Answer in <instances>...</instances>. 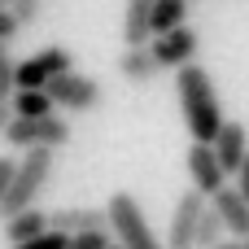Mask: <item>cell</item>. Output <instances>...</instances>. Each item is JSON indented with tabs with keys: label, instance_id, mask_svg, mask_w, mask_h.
I'll return each mask as SVG.
<instances>
[{
	"label": "cell",
	"instance_id": "obj_28",
	"mask_svg": "<svg viewBox=\"0 0 249 249\" xmlns=\"http://www.w3.org/2000/svg\"><path fill=\"white\" fill-rule=\"evenodd\" d=\"M241 249H249V236H241Z\"/></svg>",
	"mask_w": 249,
	"mask_h": 249
},
{
	"label": "cell",
	"instance_id": "obj_10",
	"mask_svg": "<svg viewBox=\"0 0 249 249\" xmlns=\"http://www.w3.org/2000/svg\"><path fill=\"white\" fill-rule=\"evenodd\" d=\"M210 144H214V158H219L223 175L232 179V175H236V166L245 162V153H249V131L241 127V123H228V118H223V127L214 131V140H210Z\"/></svg>",
	"mask_w": 249,
	"mask_h": 249
},
{
	"label": "cell",
	"instance_id": "obj_13",
	"mask_svg": "<svg viewBox=\"0 0 249 249\" xmlns=\"http://www.w3.org/2000/svg\"><path fill=\"white\" fill-rule=\"evenodd\" d=\"M48 228H57V232H88V228H109V219H105V210H92V206H70V210H53L48 214Z\"/></svg>",
	"mask_w": 249,
	"mask_h": 249
},
{
	"label": "cell",
	"instance_id": "obj_6",
	"mask_svg": "<svg viewBox=\"0 0 249 249\" xmlns=\"http://www.w3.org/2000/svg\"><path fill=\"white\" fill-rule=\"evenodd\" d=\"M197 31L188 26V22H179V26H171V31H162V35H153L149 39V53L158 57V66L162 70H175V66H184V61H197Z\"/></svg>",
	"mask_w": 249,
	"mask_h": 249
},
{
	"label": "cell",
	"instance_id": "obj_21",
	"mask_svg": "<svg viewBox=\"0 0 249 249\" xmlns=\"http://www.w3.org/2000/svg\"><path fill=\"white\" fill-rule=\"evenodd\" d=\"M39 4H44V0H9V9H13V18H18L22 26H31V22L39 18Z\"/></svg>",
	"mask_w": 249,
	"mask_h": 249
},
{
	"label": "cell",
	"instance_id": "obj_8",
	"mask_svg": "<svg viewBox=\"0 0 249 249\" xmlns=\"http://www.w3.org/2000/svg\"><path fill=\"white\" fill-rule=\"evenodd\" d=\"M206 210V193L201 188H188L179 201H175V214H171V232H166V249H193V228H197V214Z\"/></svg>",
	"mask_w": 249,
	"mask_h": 249
},
{
	"label": "cell",
	"instance_id": "obj_17",
	"mask_svg": "<svg viewBox=\"0 0 249 249\" xmlns=\"http://www.w3.org/2000/svg\"><path fill=\"white\" fill-rule=\"evenodd\" d=\"M188 0H153V13H149V31L153 35H162V31H171V26H179V22H188Z\"/></svg>",
	"mask_w": 249,
	"mask_h": 249
},
{
	"label": "cell",
	"instance_id": "obj_24",
	"mask_svg": "<svg viewBox=\"0 0 249 249\" xmlns=\"http://www.w3.org/2000/svg\"><path fill=\"white\" fill-rule=\"evenodd\" d=\"M232 179H236V193L249 201V153H245V162L236 166V175H232Z\"/></svg>",
	"mask_w": 249,
	"mask_h": 249
},
{
	"label": "cell",
	"instance_id": "obj_5",
	"mask_svg": "<svg viewBox=\"0 0 249 249\" xmlns=\"http://www.w3.org/2000/svg\"><path fill=\"white\" fill-rule=\"evenodd\" d=\"M44 92L53 96V105L57 109H70V114H88V109H96L101 105V83L92 79V74H79L74 66L70 70H61V74H53L48 83H44Z\"/></svg>",
	"mask_w": 249,
	"mask_h": 249
},
{
	"label": "cell",
	"instance_id": "obj_31",
	"mask_svg": "<svg viewBox=\"0 0 249 249\" xmlns=\"http://www.w3.org/2000/svg\"><path fill=\"white\" fill-rule=\"evenodd\" d=\"M0 4H9V0H0Z\"/></svg>",
	"mask_w": 249,
	"mask_h": 249
},
{
	"label": "cell",
	"instance_id": "obj_16",
	"mask_svg": "<svg viewBox=\"0 0 249 249\" xmlns=\"http://www.w3.org/2000/svg\"><path fill=\"white\" fill-rule=\"evenodd\" d=\"M9 105H13V114H22V118H39V114H53V109H57L44 88H18V92L9 96Z\"/></svg>",
	"mask_w": 249,
	"mask_h": 249
},
{
	"label": "cell",
	"instance_id": "obj_1",
	"mask_svg": "<svg viewBox=\"0 0 249 249\" xmlns=\"http://www.w3.org/2000/svg\"><path fill=\"white\" fill-rule=\"evenodd\" d=\"M175 96H179V114H184L188 136L210 144L214 131L223 127V105H219V92H214L210 74H206L197 61L175 66Z\"/></svg>",
	"mask_w": 249,
	"mask_h": 249
},
{
	"label": "cell",
	"instance_id": "obj_25",
	"mask_svg": "<svg viewBox=\"0 0 249 249\" xmlns=\"http://www.w3.org/2000/svg\"><path fill=\"white\" fill-rule=\"evenodd\" d=\"M9 179H13V158H0V197L9 188Z\"/></svg>",
	"mask_w": 249,
	"mask_h": 249
},
{
	"label": "cell",
	"instance_id": "obj_29",
	"mask_svg": "<svg viewBox=\"0 0 249 249\" xmlns=\"http://www.w3.org/2000/svg\"><path fill=\"white\" fill-rule=\"evenodd\" d=\"M0 57H4V39H0Z\"/></svg>",
	"mask_w": 249,
	"mask_h": 249
},
{
	"label": "cell",
	"instance_id": "obj_4",
	"mask_svg": "<svg viewBox=\"0 0 249 249\" xmlns=\"http://www.w3.org/2000/svg\"><path fill=\"white\" fill-rule=\"evenodd\" d=\"M13 149H31V144H48V149H61V144H70V123L53 109V114H39V118H22V114H13L9 123H4V131H0Z\"/></svg>",
	"mask_w": 249,
	"mask_h": 249
},
{
	"label": "cell",
	"instance_id": "obj_3",
	"mask_svg": "<svg viewBox=\"0 0 249 249\" xmlns=\"http://www.w3.org/2000/svg\"><path fill=\"white\" fill-rule=\"evenodd\" d=\"M105 219H109V232L118 236L123 249H166L153 236V228H149V219H144V210L131 193H114L105 201Z\"/></svg>",
	"mask_w": 249,
	"mask_h": 249
},
{
	"label": "cell",
	"instance_id": "obj_27",
	"mask_svg": "<svg viewBox=\"0 0 249 249\" xmlns=\"http://www.w3.org/2000/svg\"><path fill=\"white\" fill-rule=\"evenodd\" d=\"M9 118H13V105H9V101H0V131H4V123H9Z\"/></svg>",
	"mask_w": 249,
	"mask_h": 249
},
{
	"label": "cell",
	"instance_id": "obj_11",
	"mask_svg": "<svg viewBox=\"0 0 249 249\" xmlns=\"http://www.w3.org/2000/svg\"><path fill=\"white\" fill-rule=\"evenodd\" d=\"M210 206H214V214L223 219V232L228 236H249V201L236 193V188H214L210 193Z\"/></svg>",
	"mask_w": 249,
	"mask_h": 249
},
{
	"label": "cell",
	"instance_id": "obj_23",
	"mask_svg": "<svg viewBox=\"0 0 249 249\" xmlns=\"http://www.w3.org/2000/svg\"><path fill=\"white\" fill-rule=\"evenodd\" d=\"M18 31H22V22L13 18V9H9V4H0V39L9 44V39H13Z\"/></svg>",
	"mask_w": 249,
	"mask_h": 249
},
{
	"label": "cell",
	"instance_id": "obj_18",
	"mask_svg": "<svg viewBox=\"0 0 249 249\" xmlns=\"http://www.w3.org/2000/svg\"><path fill=\"white\" fill-rule=\"evenodd\" d=\"M219 236H228V232H223V219H219L214 206L206 201V210L197 214V228H193V249H210Z\"/></svg>",
	"mask_w": 249,
	"mask_h": 249
},
{
	"label": "cell",
	"instance_id": "obj_14",
	"mask_svg": "<svg viewBox=\"0 0 249 249\" xmlns=\"http://www.w3.org/2000/svg\"><path fill=\"white\" fill-rule=\"evenodd\" d=\"M44 228H48V214H44V210H35V206H22V210L4 214V241H9V245L39 236Z\"/></svg>",
	"mask_w": 249,
	"mask_h": 249
},
{
	"label": "cell",
	"instance_id": "obj_15",
	"mask_svg": "<svg viewBox=\"0 0 249 249\" xmlns=\"http://www.w3.org/2000/svg\"><path fill=\"white\" fill-rule=\"evenodd\" d=\"M149 13H153V0H127V13H123V44H149V39H153Z\"/></svg>",
	"mask_w": 249,
	"mask_h": 249
},
{
	"label": "cell",
	"instance_id": "obj_26",
	"mask_svg": "<svg viewBox=\"0 0 249 249\" xmlns=\"http://www.w3.org/2000/svg\"><path fill=\"white\" fill-rule=\"evenodd\" d=\"M210 249H241V236H228V241L219 236V241H214V245H210Z\"/></svg>",
	"mask_w": 249,
	"mask_h": 249
},
{
	"label": "cell",
	"instance_id": "obj_30",
	"mask_svg": "<svg viewBox=\"0 0 249 249\" xmlns=\"http://www.w3.org/2000/svg\"><path fill=\"white\" fill-rule=\"evenodd\" d=\"M105 249H123V245H105Z\"/></svg>",
	"mask_w": 249,
	"mask_h": 249
},
{
	"label": "cell",
	"instance_id": "obj_12",
	"mask_svg": "<svg viewBox=\"0 0 249 249\" xmlns=\"http://www.w3.org/2000/svg\"><path fill=\"white\" fill-rule=\"evenodd\" d=\"M158 57L149 53V44H127L123 48V57H118V74L127 79V83H153L158 79Z\"/></svg>",
	"mask_w": 249,
	"mask_h": 249
},
{
	"label": "cell",
	"instance_id": "obj_32",
	"mask_svg": "<svg viewBox=\"0 0 249 249\" xmlns=\"http://www.w3.org/2000/svg\"><path fill=\"white\" fill-rule=\"evenodd\" d=\"M188 4H193V0H188Z\"/></svg>",
	"mask_w": 249,
	"mask_h": 249
},
{
	"label": "cell",
	"instance_id": "obj_20",
	"mask_svg": "<svg viewBox=\"0 0 249 249\" xmlns=\"http://www.w3.org/2000/svg\"><path fill=\"white\" fill-rule=\"evenodd\" d=\"M66 232H57V228H44L39 236H31V241H18L13 249H66Z\"/></svg>",
	"mask_w": 249,
	"mask_h": 249
},
{
	"label": "cell",
	"instance_id": "obj_9",
	"mask_svg": "<svg viewBox=\"0 0 249 249\" xmlns=\"http://www.w3.org/2000/svg\"><path fill=\"white\" fill-rule=\"evenodd\" d=\"M188 179H193V188H201L206 197L228 184V175H223V166H219V158H214V144H206V140H193V144H188Z\"/></svg>",
	"mask_w": 249,
	"mask_h": 249
},
{
	"label": "cell",
	"instance_id": "obj_7",
	"mask_svg": "<svg viewBox=\"0 0 249 249\" xmlns=\"http://www.w3.org/2000/svg\"><path fill=\"white\" fill-rule=\"evenodd\" d=\"M74 66V57L66 53V48H44V53H35V57H26V61H18L13 66V83L18 88H44L53 74H61V70H70ZM13 88V92H18Z\"/></svg>",
	"mask_w": 249,
	"mask_h": 249
},
{
	"label": "cell",
	"instance_id": "obj_2",
	"mask_svg": "<svg viewBox=\"0 0 249 249\" xmlns=\"http://www.w3.org/2000/svg\"><path fill=\"white\" fill-rule=\"evenodd\" d=\"M53 158H57V149L31 144V149L22 153V162H13V179H9V188H4V197H0V214H13V210L39 201L44 184L53 179Z\"/></svg>",
	"mask_w": 249,
	"mask_h": 249
},
{
	"label": "cell",
	"instance_id": "obj_19",
	"mask_svg": "<svg viewBox=\"0 0 249 249\" xmlns=\"http://www.w3.org/2000/svg\"><path fill=\"white\" fill-rule=\"evenodd\" d=\"M109 245V228H88V232H70L66 249H105Z\"/></svg>",
	"mask_w": 249,
	"mask_h": 249
},
{
	"label": "cell",
	"instance_id": "obj_22",
	"mask_svg": "<svg viewBox=\"0 0 249 249\" xmlns=\"http://www.w3.org/2000/svg\"><path fill=\"white\" fill-rule=\"evenodd\" d=\"M13 66H18V61L0 57V101H9V96H13V88H18V83H13Z\"/></svg>",
	"mask_w": 249,
	"mask_h": 249
}]
</instances>
